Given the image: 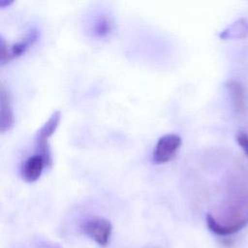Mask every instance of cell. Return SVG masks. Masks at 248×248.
<instances>
[{
  "label": "cell",
  "mask_w": 248,
  "mask_h": 248,
  "mask_svg": "<svg viewBox=\"0 0 248 248\" xmlns=\"http://www.w3.org/2000/svg\"><path fill=\"white\" fill-rule=\"evenodd\" d=\"M209 231L220 236H229L248 225V170L240 167L229 179L228 193L217 216L206 214Z\"/></svg>",
  "instance_id": "1"
},
{
  "label": "cell",
  "mask_w": 248,
  "mask_h": 248,
  "mask_svg": "<svg viewBox=\"0 0 248 248\" xmlns=\"http://www.w3.org/2000/svg\"><path fill=\"white\" fill-rule=\"evenodd\" d=\"M61 119L59 110L54 111L44 125L38 130L35 136V151L41 156L46 164V168H50L52 164V156L48 143V139L54 134Z\"/></svg>",
  "instance_id": "2"
},
{
  "label": "cell",
  "mask_w": 248,
  "mask_h": 248,
  "mask_svg": "<svg viewBox=\"0 0 248 248\" xmlns=\"http://www.w3.org/2000/svg\"><path fill=\"white\" fill-rule=\"evenodd\" d=\"M181 138L176 134H167L160 137L153 150V161L156 164L170 162L181 145Z\"/></svg>",
  "instance_id": "3"
},
{
  "label": "cell",
  "mask_w": 248,
  "mask_h": 248,
  "mask_svg": "<svg viewBox=\"0 0 248 248\" xmlns=\"http://www.w3.org/2000/svg\"><path fill=\"white\" fill-rule=\"evenodd\" d=\"M83 232L100 246H107L110 239L112 226L108 219L95 217L84 223Z\"/></svg>",
  "instance_id": "4"
},
{
  "label": "cell",
  "mask_w": 248,
  "mask_h": 248,
  "mask_svg": "<svg viewBox=\"0 0 248 248\" xmlns=\"http://www.w3.org/2000/svg\"><path fill=\"white\" fill-rule=\"evenodd\" d=\"M38 38H39V32L37 29L33 28L29 30L22 39L13 44L11 46H6L4 41L2 40L1 57H0L1 65H4L5 63L11 61L12 59L17 58L20 55H22L31 46L35 44Z\"/></svg>",
  "instance_id": "5"
},
{
  "label": "cell",
  "mask_w": 248,
  "mask_h": 248,
  "mask_svg": "<svg viewBox=\"0 0 248 248\" xmlns=\"http://www.w3.org/2000/svg\"><path fill=\"white\" fill-rule=\"evenodd\" d=\"M44 168L46 164L41 156L37 154L30 156L22 165L21 177L26 182H34L40 178Z\"/></svg>",
  "instance_id": "6"
},
{
  "label": "cell",
  "mask_w": 248,
  "mask_h": 248,
  "mask_svg": "<svg viewBox=\"0 0 248 248\" xmlns=\"http://www.w3.org/2000/svg\"><path fill=\"white\" fill-rule=\"evenodd\" d=\"M0 126L1 132L5 133L9 131L15 122L14 110L11 104L10 96L5 91L4 87L1 86V96H0Z\"/></svg>",
  "instance_id": "7"
},
{
  "label": "cell",
  "mask_w": 248,
  "mask_h": 248,
  "mask_svg": "<svg viewBox=\"0 0 248 248\" xmlns=\"http://www.w3.org/2000/svg\"><path fill=\"white\" fill-rule=\"evenodd\" d=\"M220 38L223 40L228 39H244L248 36V19L239 18L220 33Z\"/></svg>",
  "instance_id": "8"
},
{
  "label": "cell",
  "mask_w": 248,
  "mask_h": 248,
  "mask_svg": "<svg viewBox=\"0 0 248 248\" xmlns=\"http://www.w3.org/2000/svg\"><path fill=\"white\" fill-rule=\"evenodd\" d=\"M228 89L230 91L233 106L238 112H243L246 108V102H245V95L244 90L240 83L235 80H230L227 84Z\"/></svg>",
  "instance_id": "9"
},
{
  "label": "cell",
  "mask_w": 248,
  "mask_h": 248,
  "mask_svg": "<svg viewBox=\"0 0 248 248\" xmlns=\"http://www.w3.org/2000/svg\"><path fill=\"white\" fill-rule=\"evenodd\" d=\"M112 29V22L109 17L106 16H99L93 24L92 30L93 34L98 37H106L108 36Z\"/></svg>",
  "instance_id": "10"
},
{
  "label": "cell",
  "mask_w": 248,
  "mask_h": 248,
  "mask_svg": "<svg viewBox=\"0 0 248 248\" xmlns=\"http://www.w3.org/2000/svg\"><path fill=\"white\" fill-rule=\"evenodd\" d=\"M236 141L243 153L248 157V134L244 132H239L236 136Z\"/></svg>",
  "instance_id": "11"
}]
</instances>
